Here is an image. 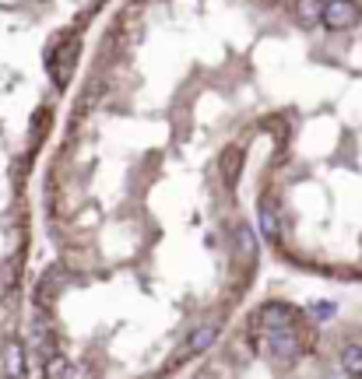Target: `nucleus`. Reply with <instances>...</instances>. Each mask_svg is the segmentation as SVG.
Returning <instances> with one entry per match:
<instances>
[{"instance_id": "obj_1", "label": "nucleus", "mask_w": 362, "mask_h": 379, "mask_svg": "<svg viewBox=\"0 0 362 379\" xmlns=\"http://www.w3.org/2000/svg\"><path fill=\"white\" fill-rule=\"evenodd\" d=\"M267 267L362 288V0H113L36 172L29 375H183Z\"/></svg>"}, {"instance_id": "obj_2", "label": "nucleus", "mask_w": 362, "mask_h": 379, "mask_svg": "<svg viewBox=\"0 0 362 379\" xmlns=\"http://www.w3.org/2000/svg\"><path fill=\"white\" fill-rule=\"evenodd\" d=\"M113 0H0V375L25 368V288L36 239V172Z\"/></svg>"}, {"instance_id": "obj_3", "label": "nucleus", "mask_w": 362, "mask_h": 379, "mask_svg": "<svg viewBox=\"0 0 362 379\" xmlns=\"http://www.w3.org/2000/svg\"><path fill=\"white\" fill-rule=\"evenodd\" d=\"M362 288L330 284L327 295L257 284L243 309L183 372L190 379L330 375L362 379Z\"/></svg>"}]
</instances>
